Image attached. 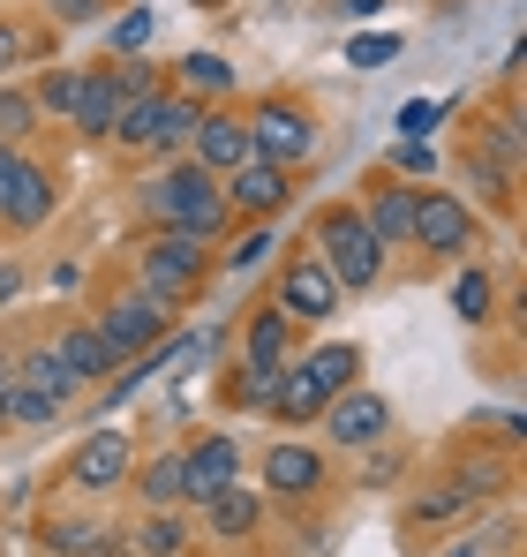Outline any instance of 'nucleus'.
Returning a JSON list of instances; mask_svg holds the SVG:
<instances>
[{
	"instance_id": "nucleus-13",
	"label": "nucleus",
	"mask_w": 527,
	"mask_h": 557,
	"mask_svg": "<svg viewBox=\"0 0 527 557\" xmlns=\"http://www.w3.org/2000/svg\"><path fill=\"white\" fill-rule=\"evenodd\" d=\"M257 474H264V490H271V497H286V505H309V497L332 482L324 453H317V445H302V437H279V445L257 460Z\"/></svg>"
},
{
	"instance_id": "nucleus-5",
	"label": "nucleus",
	"mask_w": 527,
	"mask_h": 557,
	"mask_svg": "<svg viewBox=\"0 0 527 557\" xmlns=\"http://www.w3.org/2000/svg\"><path fill=\"white\" fill-rule=\"evenodd\" d=\"M475 242H482V219H475L467 196H452V188H415V234H407V249H422V257H438V264H459V257H475Z\"/></svg>"
},
{
	"instance_id": "nucleus-25",
	"label": "nucleus",
	"mask_w": 527,
	"mask_h": 557,
	"mask_svg": "<svg viewBox=\"0 0 527 557\" xmlns=\"http://www.w3.org/2000/svg\"><path fill=\"white\" fill-rule=\"evenodd\" d=\"M113 121H121V106H113V84H106V61L84 76V98H76V113H69V128L84 136V144H106L113 136Z\"/></svg>"
},
{
	"instance_id": "nucleus-27",
	"label": "nucleus",
	"mask_w": 527,
	"mask_h": 557,
	"mask_svg": "<svg viewBox=\"0 0 527 557\" xmlns=\"http://www.w3.org/2000/svg\"><path fill=\"white\" fill-rule=\"evenodd\" d=\"M106 535H113V528H98V520H69V512H53V520L38 528L46 557H98V550H106Z\"/></svg>"
},
{
	"instance_id": "nucleus-22",
	"label": "nucleus",
	"mask_w": 527,
	"mask_h": 557,
	"mask_svg": "<svg viewBox=\"0 0 527 557\" xmlns=\"http://www.w3.org/2000/svg\"><path fill=\"white\" fill-rule=\"evenodd\" d=\"M294 339H302V324H294L286 309H271V301H264L257 317L242 324V362H271V370H279V362L294 355Z\"/></svg>"
},
{
	"instance_id": "nucleus-37",
	"label": "nucleus",
	"mask_w": 527,
	"mask_h": 557,
	"mask_svg": "<svg viewBox=\"0 0 527 557\" xmlns=\"http://www.w3.org/2000/svg\"><path fill=\"white\" fill-rule=\"evenodd\" d=\"M347 61L377 76V69H392V61H400V38H392V30H361V38H347Z\"/></svg>"
},
{
	"instance_id": "nucleus-38",
	"label": "nucleus",
	"mask_w": 527,
	"mask_h": 557,
	"mask_svg": "<svg viewBox=\"0 0 527 557\" xmlns=\"http://www.w3.org/2000/svg\"><path fill=\"white\" fill-rule=\"evenodd\" d=\"M452 512H467V490H459V482H444V490H422V497H415V528H438V520H452Z\"/></svg>"
},
{
	"instance_id": "nucleus-21",
	"label": "nucleus",
	"mask_w": 527,
	"mask_h": 557,
	"mask_svg": "<svg viewBox=\"0 0 527 557\" xmlns=\"http://www.w3.org/2000/svg\"><path fill=\"white\" fill-rule=\"evenodd\" d=\"M204 520H211V535H219V543H249V535H257V520H264V497L249 490V482H226L219 497H204Z\"/></svg>"
},
{
	"instance_id": "nucleus-44",
	"label": "nucleus",
	"mask_w": 527,
	"mask_h": 557,
	"mask_svg": "<svg viewBox=\"0 0 527 557\" xmlns=\"http://www.w3.org/2000/svg\"><path fill=\"white\" fill-rule=\"evenodd\" d=\"M377 8H384V0H347V15H361V23H369Z\"/></svg>"
},
{
	"instance_id": "nucleus-31",
	"label": "nucleus",
	"mask_w": 527,
	"mask_h": 557,
	"mask_svg": "<svg viewBox=\"0 0 527 557\" xmlns=\"http://www.w3.org/2000/svg\"><path fill=\"white\" fill-rule=\"evenodd\" d=\"M128 543H136V557H181L188 550V520H181V512H151Z\"/></svg>"
},
{
	"instance_id": "nucleus-23",
	"label": "nucleus",
	"mask_w": 527,
	"mask_h": 557,
	"mask_svg": "<svg viewBox=\"0 0 527 557\" xmlns=\"http://www.w3.org/2000/svg\"><path fill=\"white\" fill-rule=\"evenodd\" d=\"M234 61L226 53H181L174 61V91L181 98H196V106H211V98H234Z\"/></svg>"
},
{
	"instance_id": "nucleus-32",
	"label": "nucleus",
	"mask_w": 527,
	"mask_h": 557,
	"mask_svg": "<svg viewBox=\"0 0 527 557\" xmlns=\"http://www.w3.org/2000/svg\"><path fill=\"white\" fill-rule=\"evenodd\" d=\"M8 430H53L61 422V399H46V392H30V384H8V414H0Z\"/></svg>"
},
{
	"instance_id": "nucleus-33",
	"label": "nucleus",
	"mask_w": 527,
	"mask_h": 557,
	"mask_svg": "<svg viewBox=\"0 0 527 557\" xmlns=\"http://www.w3.org/2000/svg\"><path fill=\"white\" fill-rule=\"evenodd\" d=\"M121 53H151V8H121L106 23V61H121Z\"/></svg>"
},
{
	"instance_id": "nucleus-26",
	"label": "nucleus",
	"mask_w": 527,
	"mask_h": 557,
	"mask_svg": "<svg viewBox=\"0 0 527 557\" xmlns=\"http://www.w3.org/2000/svg\"><path fill=\"white\" fill-rule=\"evenodd\" d=\"M15 384H30V392H46V399H61V407H69L76 392H84V384L69 376V362L53 355V339H46V347H23V355H15Z\"/></svg>"
},
{
	"instance_id": "nucleus-3",
	"label": "nucleus",
	"mask_w": 527,
	"mask_h": 557,
	"mask_svg": "<svg viewBox=\"0 0 527 557\" xmlns=\"http://www.w3.org/2000/svg\"><path fill=\"white\" fill-rule=\"evenodd\" d=\"M309 242H317V264L340 278V294H369V286L384 278V257H392V249L369 234L361 203H324L317 226H309Z\"/></svg>"
},
{
	"instance_id": "nucleus-16",
	"label": "nucleus",
	"mask_w": 527,
	"mask_h": 557,
	"mask_svg": "<svg viewBox=\"0 0 527 557\" xmlns=\"http://www.w3.org/2000/svg\"><path fill=\"white\" fill-rule=\"evenodd\" d=\"M361 219H369V234H377L384 249H407V234H415V182L377 174L369 196H361Z\"/></svg>"
},
{
	"instance_id": "nucleus-10",
	"label": "nucleus",
	"mask_w": 527,
	"mask_h": 557,
	"mask_svg": "<svg viewBox=\"0 0 527 557\" xmlns=\"http://www.w3.org/2000/svg\"><path fill=\"white\" fill-rule=\"evenodd\" d=\"M324 437H332L340 453H369V445H384V437H392V399L369 392V384L332 392V399H324Z\"/></svg>"
},
{
	"instance_id": "nucleus-15",
	"label": "nucleus",
	"mask_w": 527,
	"mask_h": 557,
	"mask_svg": "<svg viewBox=\"0 0 527 557\" xmlns=\"http://www.w3.org/2000/svg\"><path fill=\"white\" fill-rule=\"evenodd\" d=\"M219 196H226V211H242V219H279V211L294 203V174L271 166V159H249V166H234V174L219 182Z\"/></svg>"
},
{
	"instance_id": "nucleus-8",
	"label": "nucleus",
	"mask_w": 527,
	"mask_h": 557,
	"mask_svg": "<svg viewBox=\"0 0 527 557\" xmlns=\"http://www.w3.org/2000/svg\"><path fill=\"white\" fill-rule=\"evenodd\" d=\"M249 144H257V159H271V166H302L309 151H317V113L302 106V98H257L249 113Z\"/></svg>"
},
{
	"instance_id": "nucleus-45",
	"label": "nucleus",
	"mask_w": 527,
	"mask_h": 557,
	"mask_svg": "<svg viewBox=\"0 0 527 557\" xmlns=\"http://www.w3.org/2000/svg\"><path fill=\"white\" fill-rule=\"evenodd\" d=\"M188 8H226V0H188Z\"/></svg>"
},
{
	"instance_id": "nucleus-41",
	"label": "nucleus",
	"mask_w": 527,
	"mask_h": 557,
	"mask_svg": "<svg viewBox=\"0 0 527 557\" xmlns=\"http://www.w3.org/2000/svg\"><path fill=\"white\" fill-rule=\"evenodd\" d=\"M30 278H23V264H0V309H15V294H23Z\"/></svg>"
},
{
	"instance_id": "nucleus-14",
	"label": "nucleus",
	"mask_w": 527,
	"mask_h": 557,
	"mask_svg": "<svg viewBox=\"0 0 527 557\" xmlns=\"http://www.w3.org/2000/svg\"><path fill=\"white\" fill-rule=\"evenodd\" d=\"M181 474H188V505L219 497L226 482H242V437L234 430H204L196 445H181Z\"/></svg>"
},
{
	"instance_id": "nucleus-30",
	"label": "nucleus",
	"mask_w": 527,
	"mask_h": 557,
	"mask_svg": "<svg viewBox=\"0 0 527 557\" xmlns=\"http://www.w3.org/2000/svg\"><path fill=\"white\" fill-rule=\"evenodd\" d=\"M271 257H279V234H271V219H249V226L234 234V249H226L219 264L242 278V272H257V264H271Z\"/></svg>"
},
{
	"instance_id": "nucleus-20",
	"label": "nucleus",
	"mask_w": 527,
	"mask_h": 557,
	"mask_svg": "<svg viewBox=\"0 0 527 557\" xmlns=\"http://www.w3.org/2000/svg\"><path fill=\"white\" fill-rule=\"evenodd\" d=\"M84 61H46L23 91H30V106H38V121H69L76 113V98H84Z\"/></svg>"
},
{
	"instance_id": "nucleus-1",
	"label": "nucleus",
	"mask_w": 527,
	"mask_h": 557,
	"mask_svg": "<svg viewBox=\"0 0 527 557\" xmlns=\"http://www.w3.org/2000/svg\"><path fill=\"white\" fill-rule=\"evenodd\" d=\"M136 211L151 219V226H181V234H204V242H219L226 234V196H219V174H204L196 159H167L151 182L136 188Z\"/></svg>"
},
{
	"instance_id": "nucleus-36",
	"label": "nucleus",
	"mask_w": 527,
	"mask_h": 557,
	"mask_svg": "<svg viewBox=\"0 0 527 557\" xmlns=\"http://www.w3.org/2000/svg\"><path fill=\"white\" fill-rule=\"evenodd\" d=\"M264 392H271V362H242V370L219 384L226 407H264Z\"/></svg>"
},
{
	"instance_id": "nucleus-9",
	"label": "nucleus",
	"mask_w": 527,
	"mask_h": 557,
	"mask_svg": "<svg viewBox=\"0 0 527 557\" xmlns=\"http://www.w3.org/2000/svg\"><path fill=\"white\" fill-rule=\"evenodd\" d=\"M340 301H347V294H340V278L317 264V249H302V257H286V264H279L271 309H286L302 332H309V324H332V317H340Z\"/></svg>"
},
{
	"instance_id": "nucleus-46",
	"label": "nucleus",
	"mask_w": 527,
	"mask_h": 557,
	"mask_svg": "<svg viewBox=\"0 0 527 557\" xmlns=\"http://www.w3.org/2000/svg\"><path fill=\"white\" fill-rule=\"evenodd\" d=\"M452 557H475V543H459V550H452Z\"/></svg>"
},
{
	"instance_id": "nucleus-6",
	"label": "nucleus",
	"mask_w": 527,
	"mask_h": 557,
	"mask_svg": "<svg viewBox=\"0 0 527 557\" xmlns=\"http://www.w3.org/2000/svg\"><path fill=\"white\" fill-rule=\"evenodd\" d=\"M53 203H61V174L38 166L23 144H0V226L38 234V226L53 219Z\"/></svg>"
},
{
	"instance_id": "nucleus-2",
	"label": "nucleus",
	"mask_w": 527,
	"mask_h": 557,
	"mask_svg": "<svg viewBox=\"0 0 527 557\" xmlns=\"http://www.w3.org/2000/svg\"><path fill=\"white\" fill-rule=\"evenodd\" d=\"M211 264H219V249H211L204 234H181V226H151V234L136 242V286L159 294L167 309L196 301L204 278H211Z\"/></svg>"
},
{
	"instance_id": "nucleus-29",
	"label": "nucleus",
	"mask_w": 527,
	"mask_h": 557,
	"mask_svg": "<svg viewBox=\"0 0 527 557\" xmlns=\"http://www.w3.org/2000/svg\"><path fill=\"white\" fill-rule=\"evenodd\" d=\"M452 317L459 324H490L498 317V278L482 272V264H467V272L452 278Z\"/></svg>"
},
{
	"instance_id": "nucleus-39",
	"label": "nucleus",
	"mask_w": 527,
	"mask_h": 557,
	"mask_svg": "<svg viewBox=\"0 0 527 557\" xmlns=\"http://www.w3.org/2000/svg\"><path fill=\"white\" fill-rule=\"evenodd\" d=\"M46 23L53 30H90V23H106V0H46Z\"/></svg>"
},
{
	"instance_id": "nucleus-43",
	"label": "nucleus",
	"mask_w": 527,
	"mask_h": 557,
	"mask_svg": "<svg viewBox=\"0 0 527 557\" xmlns=\"http://www.w3.org/2000/svg\"><path fill=\"white\" fill-rule=\"evenodd\" d=\"M8 384H15V355L0 347V414H8ZM0 430H8V422H0Z\"/></svg>"
},
{
	"instance_id": "nucleus-42",
	"label": "nucleus",
	"mask_w": 527,
	"mask_h": 557,
	"mask_svg": "<svg viewBox=\"0 0 527 557\" xmlns=\"http://www.w3.org/2000/svg\"><path fill=\"white\" fill-rule=\"evenodd\" d=\"M369 453H377V445H369ZM392 467H400L392 453H377V460H369V490H384V482H392Z\"/></svg>"
},
{
	"instance_id": "nucleus-7",
	"label": "nucleus",
	"mask_w": 527,
	"mask_h": 557,
	"mask_svg": "<svg viewBox=\"0 0 527 557\" xmlns=\"http://www.w3.org/2000/svg\"><path fill=\"white\" fill-rule=\"evenodd\" d=\"M98 339L121 355V362H136V355H151L159 339H167V324H174V309L159 301V294H144V286H128V294H113V301H98Z\"/></svg>"
},
{
	"instance_id": "nucleus-34",
	"label": "nucleus",
	"mask_w": 527,
	"mask_h": 557,
	"mask_svg": "<svg viewBox=\"0 0 527 557\" xmlns=\"http://www.w3.org/2000/svg\"><path fill=\"white\" fill-rule=\"evenodd\" d=\"M384 174H400V182H438V144H430V136H400L392 159H384Z\"/></svg>"
},
{
	"instance_id": "nucleus-4",
	"label": "nucleus",
	"mask_w": 527,
	"mask_h": 557,
	"mask_svg": "<svg viewBox=\"0 0 527 557\" xmlns=\"http://www.w3.org/2000/svg\"><path fill=\"white\" fill-rule=\"evenodd\" d=\"M196 113H204L196 98H181L174 84H159L151 98H136V106H128V113L113 121V136H106V144H113V151H151V159H181V151H188V128H196Z\"/></svg>"
},
{
	"instance_id": "nucleus-19",
	"label": "nucleus",
	"mask_w": 527,
	"mask_h": 557,
	"mask_svg": "<svg viewBox=\"0 0 527 557\" xmlns=\"http://www.w3.org/2000/svg\"><path fill=\"white\" fill-rule=\"evenodd\" d=\"M23 61H61V30L53 23H15V15H0V84L23 69Z\"/></svg>"
},
{
	"instance_id": "nucleus-40",
	"label": "nucleus",
	"mask_w": 527,
	"mask_h": 557,
	"mask_svg": "<svg viewBox=\"0 0 527 557\" xmlns=\"http://www.w3.org/2000/svg\"><path fill=\"white\" fill-rule=\"evenodd\" d=\"M438 128V98H407L400 106V136H430Z\"/></svg>"
},
{
	"instance_id": "nucleus-35",
	"label": "nucleus",
	"mask_w": 527,
	"mask_h": 557,
	"mask_svg": "<svg viewBox=\"0 0 527 557\" xmlns=\"http://www.w3.org/2000/svg\"><path fill=\"white\" fill-rule=\"evenodd\" d=\"M38 136V106L23 84H0V144H30Z\"/></svg>"
},
{
	"instance_id": "nucleus-12",
	"label": "nucleus",
	"mask_w": 527,
	"mask_h": 557,
	"mask_svg": "<svg viewBox=\"0 0 527 557\" xmlns=\"http://www.w3.org/2000/svg\"><path fill=\"white\" fill-rule=\"evenodd\" d=\"M128 474H136V453H128V437H121V430H90L84 445L69 453V474H61V482H69L76 497H113Z\"/></svg>"
},
{
	"instance_id": "nucleus-18",
	"label": "nucleus",
	"mask_w": 527,
	"mask_h": 557,
	"mask_svg": "<svg viewBox=\"0 0 527 557\" xmlns=\"http://www.w3.org/2000/svg\"><path fill=\"white\" fill-rule=\"evenodd\" d=\"M53 355L69 362V376H76V384H106V376H113V362H121V355L98 339V324H90V317H76V324H61V332H53Z\"/></svg>"
},
{
	"instance_id": "nucleus-28",
	"label": "nucleus",
	"mask_w": 527,
	"mask_h": 557,
	"mask_svg": "<svg viewBox=\"0 0 527 557\" xmlns=\"http://www.w3.org/2000/svg\"><path fill=\"white\" fill-rule=\"evenodd\" d=\"M136 490H144V505H151V512H174V505H188V474H181V453H159V460L136 474Z\"/></svg>"
},
{
	"instance_id": "nucleus-24",
	"label": "nucleus",
	"mask_w": 527,
	"mask_h": 557,
	"mask_svg": "<svg viewBox=\"0 0 527 557\" xmlns=\"http://www.w3.org/2000/svg\"><path fill=\"white\" fill-rule=\"evenodd\" d=\"M294 362H302V370H309V384L332 399V392L361 384V362H369V355H361L354 339H324V347H309V355H294Z\"/></svg>"
},
{
	"instance_id": "nucleus-11",
	"label": "nucleus",
	"mask_w": 527,
	"mask_h": 557,
	"mask_svg": "<svg viewBox=\"0 0 527 557\" xmlns=\"http://www.w3.org/2000/svg\"><path fill=\"white\" fill-rule=\"evenodd\" d=\"M188 159L204 166V174H234V166H249L257 159V144H249V121L234 113V106H204L196 113V128H188Z\"/></svg>"
},
{
	"instance_id": "nucleus-17",
	"label": "nucleus",
	"mask_w": 527,
	"mask_h": 557,
	"mask_svg": "<svg viewBox=\"0 0 527 557\" xmlns=\"http://www.w3.org/2000/svg\"><path fill=\"white\" fill-rule=\"evenodd\" d=\"M257 414H271V422H294V430H302V422H317V414H324V392H317V384H309V370L286 355V362L271 370V392H264Z\"/></svg>"
}]
</instances>
